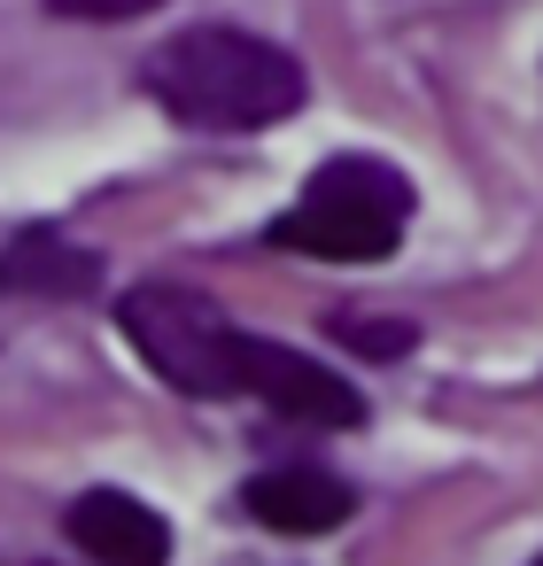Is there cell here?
<instances>
[{"instance_id": "obj_10", "label": "cell", "mask_w": 543, "mask_h": 566, "mask_svg": "<svg viewBox=\"0 0 543 566\" xmlns=\"http://www.w3.org/2000/svg\"><path fill=\"white\" fill-rule=\"evenodd\" d=\"M535 566H543V558H535Z\"/></svg>"}, {"instance_id": "obj_7", "label": "cell", "mask_w": 543, "mask_h": 566, "mask_svg": "<svg viewBox=\"0 0 543 566\" xmlns=\"http://www.w3.org/2000/svg\"><path fill=\"white\" fill-rule=\"evenodd\" d=\"M102 280V256L63 249L55 233H32L0 256V295H86Z\"/></svg>"}, {"instance_id": "obj_6", "label": "cell", "mask_w": 543, "mask_h": 566, "mask_svg": "<svg viewBox=\"0 0 543 566\" xmlns=\"http://www.w3.org/2000/svg\"><path fill=\"white\" fill-rule=\"evenodd\" d=\"M241 504H249V520L272 527V535H334L357 496H349L326 465H272V473H257V481L241 489Z\"/></svg>"}, {"instance_id": "obj_8", "label": "cell", "mask_w": 543, "mask_h": 566, "mask_svg": "<svg viewBox=\"0 0 543 566\" xmlns=\"http://www.w3.org/2000/svg\"><path fill=\"white\" fill-rule=\"evenodd\" d=\"M326 334H334L342 349H365V357H404V349L419 342L411 318H373V311H334Z\"/></svg>"}, {"instance_id": "obj_4", "label": "cell", "mask_w": 543, "mask_h": 566, "mask_svg": "<svg viewBox=\"0 0 543 566\" xmlns=\"http://www.w3.org/2000/svg\"><path fill=\"white\" fill-rule=\"evenodd\" d=\"M249 396L272 403V411L295 419V427H357V419H365V396H357L342 373H326V365L303 357V349L257 342V334H249Z\"/></svg>"}, {"instance_id": "obj_9", "label": "cell", "mask_w": 543, "mask_h": 566, "mask_svg": "<svg viewBox=\"0 0 543 566\" xmlns=\"http://www.w3.org/2000/svg\"><path fill=\"white\" fill-rule=\"evenodd\" d=\"M148 9H164V0H48V17H63V24H125Z\"/></svg>"}, {"instance_id": "obj_3", "label": "cell", "mask_w": 543, "mask_h": 566, "mask_svg": "<svg viewBox=\"0 0 543 566\" xmlns=\"http://www.w3.org/2000/svg\"><path fill=\"white\" fill-rule=\"evenodd\" d=\"M117 326L179 396H249V334L202 287L148 280L117 303Z\"/></svg>"}, {"instance_id": "obj_1", "label": "cell", "mask_w": 543, "mask_h": 566, "mask_svg": "<svg viewBox=\"0 0 543 566\" xmlns=\"http://www.w3.org/2000/svg\"><path fill=\"white\" fill-rule=\"evenodd\" d=\"M140 78L179 125H202V133H257L303 109V63L233 24H195L164 40Z\"/></svg>"}, {"instance_id": "obj_2", "label": "cell", "mask_w": 543, "mask_h": 566, "mask_svg": "<svg viewBox=\"0 0 543 566\" xmlns=\"http://www.w3.org/2000/svg\"><path fill=\"white\" fill-rule=\"evenodd\" d=\"M411 226V179L380 156H334L311 171L303 202L264 226L272 249L319 264H380Z\"/></svg>"}, {"instance_id": "obj_5", "label": "cell", "mask_w": 543, "mask_h": 566, "mask_svg": "<svg viewBox=\"0 0 543 566\" xmlns=\"http://www.w3.org/2000/svg\"><path fill=\"white\" fill-rule=\"evenodd\" d=\"M63 527H71V543H79L86 558H102V566H164V558H171V520L148 512V504L125 496V489H86V496L63 512Z\"/></svg>"}]
</instances>
